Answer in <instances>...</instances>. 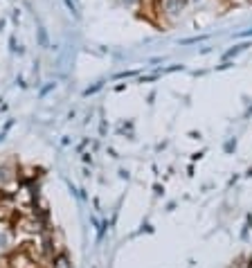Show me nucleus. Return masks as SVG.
<instances>
[{
  "instance_id": "7ed1b4c3",
  "label": "nucleus",
  "mask_w": 252,
  "mask_h": 268,
  "mask_svg": "<svg viewBox=\"0 0 252 268\" xmlns=\"http://www.w3.org/2000/svg\"><path fill=\"white\" fill-rule=\"evenodd\" d=\"M52 268H72V266H70V262H68V257H65V255H59V257L54 259Z\"/></svg>"
},
{
  "instance_id": "f03ea898",
  "label": "nucleus",
  "mask_w": 252,
  "mask_h": 268,
  "mask_svg": "<svg viewBox=\"0 0 252 268\" xmlns=\"http://www.w3.org/2000/svg\"><path fill=\"white\" fill-rule=\"evenodd\" d=\"M185 5H187V0H167V9H169L171 14H178V11H183Z\"/></svg>"
},
{
  "instance_id": "423d86ee",
  "label": "nucleus",
  "mask_w": 252,
  "mask_h": 268,
  "mask_svg": "<svg viewBox=\"0 0 252 268\" xmlns=\"http://www.w3.org/2000/svg\"><path fill=\"white\" fill-rule=\"evenodd\" d=\"M99 88H102V83H95V86H92V88H88V90H86V95H90V93H97Z\"/></svg>"
},
{
  "instance_id": "f257e3e1",
  "label": "nucleus",
  "mask_w": 252,
  "mask_h": 268,
  "mask_svg": "<svg viewBox=\"0 0 252 268\" xmlns=\"http://www.w3.org/2000/svg\"><path fill=\"white\" fill-rule=\"evenodd\" d=\"M11 264H14V268H34L32 266V259H29L25 253L14 255V257H11Z\"/></svg>"
},
{
  "instance_id": "20e7f679",
  "label": "nucleus",
  "mask_w": 252,
  "mask_h": 268,
  "mask_svg": "<svg viewBox=\"0 0 252 268\" xmlns=\"http://www.w3.org/2000/svg\"><path fill=\"white\" fill-rule=\"evenodd\" d=\"M246 48H248V45H237V48H234V50H230V52L225 54V59H230V57H234V54L243 52V50H246Z\"/></svg>"
},
{
  "instance_id": "39448f33",
  "label": "nucleus",
  "mask_w": 252,
  "mask_h": 268,
  "mask_svg": "<svg viewBox=\"0 0 252 268\" xmlns=\"http://www.w3.org/2000/svg\"><path fill=\"white\" fill-rule=\"evenodd\" d=\"M39 39H41V45H48V36H45V29H39Z\"/></svg>"
},
{
  "instance_id": "0eeeda50",
  "label": "nucleus",
  "mask_w": 252,
  "mask_h": 268,
  "mask_svg": "<svg viewBox=\"0 0 252 268\" xmlns=\"http://www.w3.org/2000/svg\"><path fill=\"white\" fill-rule=\"evenodd\" d=\"M65 2H68V7L74 11V14H77V7H74V2H72V0H65Z\"/></svg>"
}]
</instances>
